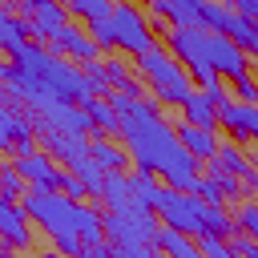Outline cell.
I'll use <instances>...</instances> for the list:
<instances>
[{
  "mask_svg": "<svg viewBox=\"0 0 258 258\" xmlns=\"http://www.w3.org/2000/svg\"><path fill=\"white\" fill-rule=\"evenodd\" d=\"M73 173H77V177L89 185V194H93V198H101V185H105V169L93 161V153H89V157H81V161L73 165Z\"/></svg>",
  "mask_w": 258,
  "mask_h": 258,
  "instance_id": "cell-29",
  "label": "cell"
},
{
  "mask_svg": "<svg viewBox=\"0 0 258 258\" xmlns=\"http://www.w3.org/2000/svg\"><path fill=\"white\" fill-rule=\"evenodd\" d=\"M16 169L28 181V189H60V173L64 169H56V161L44 149H32V153L16 157Z\"/></svg>",
  "mask_w": 258,
  "mask_h": 258,
  "instance_id": "cell-15",
  "label": "cell"
},
{
  "mask_svg": "<svg viewBox=\"0 0 258 258\" xmlns=\"http://www.w3.org/2000/svg\"><path fill=\"white\" fill-rule=\"evenodd\" d=\"M202 4L206 0H149V8L169 20V28H189V24H202Z\"/></svg>",
  "mask_w": 258,
  "mask_h": 258,
  "instance_id": "cell-19",
  "label": "cell"
},
{
  "mask_svg": "<svg viewBox=\"0 0 258 258\" xmlns=\"http://www.w3.org/2000/svg\"><path fill=\"white\" fill-rule=\"evenodd\" d=\"M20 206L48 234L52 250H60L64 258H77L89 242H105V214H97L85 202L64 198L60 189H28Z\"/></svg>",
  "mask_w": 258,
  "mask_h": 258,
  "instance_id": "cell-1",
  "label": "cell"
},
{
  "mask_svg": "<svg viewBox=\"0 0 258 258\" xmlns=\"http://www.w3.org/2000/svg\"><path fill=\"white\" fill-rule=\"evenodd\" d=\"M28 44H32V24H28V20H20L12 8H4V4H0V48H4V52H12V56H20Z\"/></svg>",
  "mask_w": 258,
  "mask_h": 258,
  "instance_id": "cell-17",
  "label": "cell"
},
{
  "mask_svg": "<svg viewBox=\"0 0 258 258\" xmlns=\"http://www.w3.org/2000/svg\"><path fill=\"white\" fill-rule=\"evenodd\" d=\"M137 77L145 81V89L153 93L157 105H177L181 109V101L194 93V81H189L185 64L161 44H153L149 52L137 56Z\"/></svg>",
  "mask_w": 258,
  "mask_h": 258,
  "instance_id": "cell-3",
  "label": "cell"
},
{
  "mask_svg": "<svg viewBox=\"0 0 258 258\" xmlns=\"http://www.w3.org/2000/svg\"><path fill=\"white\" fill-rule=\"evenodd\" d=\"M60 194H64V198H73V202H85V198H93V194H89V185H85V181H81L73 169H64V173H60Z\"/></svg>",
  "mask_w": 258,
  "mask_h": 258,
  "instance_id": "cell-33",
  "label": "cell"
},
{
  "mask_svg": "<svg viewBox=\"0 0 258 258\" xmlns=\"http://www.w3.org/2000/svg\"><path fill=\"white\" fill-rule=\"evenodd\" d=\"M157 117H161V105H157L153 97H137L129 109H121V113H117V133L129 141L137 129H145V125H149V121H157Z\"/></svg>",
  "mask_w": 258,
  "mask_h": 258,
  "instance_id": "cell-18",
  "label": "cell"
},
{
  "mask_svg": "<svg viewBox=\"0 0 258 258\" xmlns=\"http://www.w3.org/2000/svg\"><path fill=\"white\" fill-rule=\"evenodd\" d=\"M40 258H64V254H60V250H44Z\"/></svg>",
  "mask_w": 258,
  "mask_h": 258,
  "instance_id": "cell-41",
  "label": "cell"
},
{
  "mask_svg": "<svg viewBox=\"0 0 258 258\" xmlns=\"http://www.w3.org/2000/svg\"><path fill=\"white\" fill-rule=\"evenodd\" d=\"M32 129H36L40 149H44L52 161H64L69 169H73L81 157H89V137H81V133H64V129H56V125H48V121H40V117H32Z\"/></svg>",
  "mask_w": 258,
  "mask_h": 258,
  "instance_id": "cell-9",
  "label": "cell"
},
{
  "mask_svg": "<svg viewBox=\"0 0 258 258\" xmlns=\"http://www.w3.org/2000/svg\"><path fill=\"white\" fill-rule=\"evenodd\" d=\"M234 97H238V101L258 105V81H254V73H246L242 81H234Z\"/></svg>",
  "mask_w": 258,
  "mask_h": 258,
  "instance_id": "cell-36",
  "label": "cell"
},
{
  "mask_svg": "<svg viewBox=\"0 0 258 258\" xmlns=\"http://www.w3.org/2000/svg\"><path fill=\"white\" fill-rule=\"evenodd\" d=\"M234 222H238V234H246V238L258 242V202H242L238 214H234Z\"/></svg>",
  "mask_w": 258,
  "mask_h": 258,
  "instance_id": "cell-31",
  "label": "cell"
},
{
  "mask_svg": "<svg viewBox=\"0 0 258 258\" xmlns=\"http://www.w3.org/2000/svg\"><path fill=\"white\" fill-rule=\"evenodd\" d=\"M198 246H202V254H206V258H238V254L230 250V242H226V238H214V234H202V238H198Z\"/></svg>",
  "mask_w": 258,
  "mask_h": 258,
  "instance_id": "cell-34",
  "label": "cell"
},
{
  "mask_svg": "<svg viewBox=\"0 0 258 258\" xmlns=\"http://www.w3.org/2000/svg\"><path fill=\"white\" fill-rule=\"evenodd\" d=\"M81 73H85V81H89V89L101 97V93H109V81H105V64L101 60H93V64H81Z\"/></svg>",
  "mask_w": 258,
  "mask_h": 258,
  "instance_id": "cell-35",
  "label": "cell"
},
{
  "mask_svg": "<svg viewBox=\"0 0 258 258\" xmlns=\"http://www.w3.org/2000/svg\"><path fill=\"white\" fill-rule=\"evenodd\" d=\"M129 181H133L137 198H141L153 214H161V206H165V202H169V194H173V189H169V185H161V181H157V173H149V169H133V173H129Z\"/></svg>",
  "mask_w": 258,
  "mask_h": 258,
  "instance_id": "cell-21",
  "label": "cell"
},
{
  "mask_svg": "<svg viewBox=\"0 0 258 258\" xmlns=\"http://www.w3.org/2000/svg\"><path fill=\"white\" fill-rule=\"evenodd\" d=\"M32 218H28V210L20 206V202H8V198H0V246L4 250H28L32 246V226H28Z\"/></svg>",
  "mask_w": 258,
  "mask_h": 258,
  "instance_id": "cell-11",
  "label": "cell"
},
{
  "mask_svg": "<svg viewBox=\"0 0 258 258\" xmlns=\"http://www.w3.org/2000/svg\"><path fill=\"white\" fill-rule=\"evenodd\" d=\"M226 4H230L234 12H242L246 20H254V24H258V0H226Z\"/></svg>",
  "mask_w": 258,
  "mask_h": 258,
  "instance_id": "cell-39",
  "label": "cell"
},
{
  "mask_svg": "<svg viewBox=\"0 0 258 258\" xmlns=\"http://www.w3.org/2000/svg\"><path fill=\"white\" fill-rule=\"evenodd\" d=\"M16 16L32 24V40H52L64 24H69V8L64 0H12Z\"/></svg>",
  "mask_w": 258,
  "mask_h": 258,
  "instance_id": "cell-8",
  "label": "cell"
},
{
  "mask_svg": "<svg viewBox=\"0 0 258 258\" xmlns=\"http://www.w3.org/2000/svg\"><path fill=\"white\" fill-rule=\"evenodd\" d=\"M121 258H165V254H157V250H133V254H121Z\"/></svg>",
  "mask_w": 258,
  "mask_h": 258,
  "instance_id": "cell-40",
  "label": "cell"
},
{
  "mask_svg": "<svg viewBox=\"0 0 258 258\" xmlns=\"http://www.w3.org/2000/svg\"><path fill=\"white\" fill-rule=\"evenodd\" d=\"M89 153H93V161H97L105 173H121L125 161H129V149L117 145V141H109V137H93V141H89Z\"/></svg>",
  "mask_w": 258,
  "mask_h": 258,
  "instance_id": "cell-25",
  "label": "cell"
},
{
  "mask_svg": "<svg viewBox=\"0 0 258 258\" xmlns=\"http://www.w3.org/2000/svg\"><path fill=\"white\" fill-rule=\"evenodd\" d=\"M173 133H177V141L198 157V161H214V153L222 149V137H218V129H202V125H189V121H181V125H173Z\"/></svg>",
  "mask_w": 258,
  "mask_h": 258,
  "instance_id": "cell-16",
  "label": "cell"
},
{
  "mask_svg": "<svg viewBox=\"0 0 258 258\" xmlns=\"http://www.w3.org/2000/svg\"><path fill=\"white\" fill-rule=\"evenodd\" d=\"M210 64H214V73L226 77L230 85L242 81V77L250 73V56H246L234 40H226L222 32H210Z\"/></svg>",
  "mask_w": 258,
  "mask_h": 258,
  "instance_id": "cell-13",
  "label": "cell"
},
{
  "mask_svg": "<svg viewBox=\"0 0 258 258\" xmlns=\"http://www.w3.org/2000/svg\"><path fill=\"white\" fill-rule=\"evenodd\" d=\"M125 149H129V157H133V165L137 169H149V173H157L169 189H194V181L202 177L198 173V157L177 141V133H173V125L165 121V117H157V121H149L145 129H137L129 141H125Z\"/></svg>",
  "mask_w": 258,
  "mask_h": 258,
  "instance_id": "cell-2",
  "label": "cell"
},
{
  "mask_svg": "<svg viewBox=\"0 0 258 258\" xmlns=\"http://www.w3.org/2000/svg\"><path fill=\"white\" fill-rule=\"evenodd\" d=\"M0 258H20V254L16 250H0Z\"/></svg>",
  "mask_w": 258,
  "mask_h": 258,
  "instance_id": "cell-42",
  "label": "cell"
},
{
  "mask_svg": "<svg viewBox=\"0 0 258 258\" xmlns=\"http://www.w3.org/2000/svg\"><path fill=\"white\" fill-rule=\"evenodd\" d=\"M230 250H234L238 258H258V242L246 238V234H234V238H230Z\"/></svg>",
  "mask_w": 258,
  "mask_h": 258,
  "instance_id": "cell-37",
  "label": "cell"
},
{
  "mask_svg": "<svg viewBox=\"0 0 258 258\" xmlns=\"http://www.w3.org/2000/svg\"><path fill=\"white\" fill-rule=\"evenodd\" d=\"M77 258H117V250H113L109 242H89V246H85Z\"/></svg>",
  "mask_w": 258,
  "mask_h": 258,
  "instance_id": "cell-38",
  "label": "cell"
},
{
  "mask_svg": "<svg viewBox=\"0 0 258 258\" xmlns=\"http://www.w3.org/2000/svg\"><path fill=\"white\" fill-rule=\"evenodd\" d=\"M109 20H113L117 48H125L129 56H141V52H149V48L157 44V40H153V24H149V16H145L137 4H129V0H113Z\"/></svg>",
  "mask_w": 258,
  "mask_h": 258,
  "instance_id": "cell-6",
  "label": "cell"
},
{
  "mask_svg": "<svg viewBox=\"0 0 258 258\" xmlns=\"http://www.w3.org/2000/svg\"><path fill=\"white\" fill-rule=\"evenodd\" d=\"M165 48L185 64V73H194V85L198 89H210V85H218L222 77L214 73V64H210V32L202 28V24H189V28H169L165 32Z\"/></svg>",
  "mask_w": 258,
  "mask_h": 258,
  "instance_id": "cell-4",
  "label": "cell"
},
{
  "mask_svg": "<svg viewBox=\"0 0 258 258\" xmlns=\"http://www.w3.org/2000/svg\"><path fill=\"white\" fill-rule=\"evenodd\" d=\"M101 64H105V81H109V89L129 93V97H145V81H141L137 73H129V64H125V60L109 56V60H101Z\"/></svg>",
  "mask_w": 258,
  "mask_h": 258,
  "instance_id": "cell-23",
  "label": "cell"
},
{
  "mask_svg": "<svg viewBox=\"0 0 258 258\" xmlns=\"http://www.w3.org/2000/svg\"><path fill=\"white\" fill-rule=\"evenodd\" d=\"M161 226H169L177 234H189V238H202L206 234V202L198 194L173 189L169 202L161 206Z\"/></svg>",
  "mask_w": 258,
  "mask_h": 258,
  "instance_id": "cell-7",
  "label": "cell"
},
{
  "mask_svg": "<svg viewBox=\"0 0 258 258\" xmlns=\"http://www.w3.org/2000/svg\"><path fill=\"white\" fill-rule=\"evenodd\" d=\"M81 109H85L89 121H93V137H109V133H117V113H113V105H109L105 93H101V97H85Z\"/></svg>",
  "mask_w": 258,
  "mask_h": 258,
  "instance_id": "cell-24",
  "label": "cell"
},
{
  "mask_svg": "<svg viewBox=\"0 0 258 258\" xmlns=\"http://www.w3.org/2000/svg\"><path fill=\"white\" fill-rule=\"evenodd\" d=\"M24 194H28V181L20 177L16 161H0V198L16 202V198H24Z\"/></svg>",
  "mask_w": 258,
  "mask_h": 258,
  "instance_id": "cell-27",
  "label": "cell"
},
{
  "mask_svg": "<svg viewBox=\"0 0 258 258\" xmlns=\"http://www.w3.org/2000/svg\"><path fill=\"white\" fill-rule=\"evenodd\" d=\"M89 36L97 40V48H101V52H109V48H117V36H113V20H109V16H101V20H93V24H89Z\"/></svg>",
  "mask_w": 258,
  "mask_h": 258,
  "instance_id": "cell-32",
  "label": "cell"
},
{
  "mask_svg": "<svg viewBox=\"0 0 258 258\" xmlns=\"http://www.w3.org/2000/svg\"><path fill=\"white\" fill-rule=\"evenodd\" d=\"M101 202H105L109 214H141V210H149V206L137 198V189H133V181H129L125 169H121V173H105Z\"/></svg>",
  "mask_w": 258,
  "mask_h": 258,
  "instance_id": "cell-14",
  "label": "cell"
},
{
  "mask_svg": "<svg viewBox=\"0 0 258 258\" xmlns=\"http://www.w3.org/2000/svg\"><path fill=\"white\" fill-rule=\"evenodd\" d=\"M206 234H214V238H234L238 234V222L226 214V206H206Z\"/></svg>",
  "mask_w": 258,
  "mask_h": 258,
  "instance_id": "cell-26",
  "label": "cell"
},
{
  "mask_svg": "<svg viewBox=\"0 0 258 258\" xmlns=\"http://www.w3.org/2000/svg\"><path fill=\"white\" fill-rule=\"evenodd\" d=\"M218 125L230 133L234 145H258V105L250 101H222L218 105Z\"/></svg>",
  "mask_w": 258,
  "mask_h": 258,
  "instance_id": "cell-10",
  "label": "cell"
},
{
  "mask_svg": "<svg viewBox=\"0 0 258 258\" xmlns=\"http://www.w3.org/2000/svg\"><path fill=\"white\" fill-rule=\"evenodd\" d=\"M64 8H69V16H81L85 24H93L113 12V0H64Z\"/></svg>",
  "mask_w": 258,
  "mask_h": 258,
  "instance_id": "cell-28",
  "label": "cell"
},
{
  "mask_svg": "<svg viewBox=\"0 0 258 258\" xmlns=\"http://www.w3.org/2000/svg\"><path fill=\"white\" fill-rule=\"evenodd\" d=\"M48 52H56V56H64V60H77V64H93V60L101 56V48H97V40L89 36V28H77V24H64V28L48 40Z\"/></svg>",
  "mask_w": 258,
  "mask_h": 258,
  "instance_id": "cell-12",
  "label": "cell"
},
{
  "mask_svg": "<svg viewBox=\"0 0 258 258\" xmlns=\"http://www.w3.org/2000/svg\"><path fill=\"white\" fill-rule=\"evenodd\" d=\"M206 177H214V181L222 185V194H226V206H230V202H238V198H242V189H246V185H242L234 173H226V169H222V165H214V161H210V173H206Z\"/></svg>",
  "mask_w": 258,
  "mask_h": 258,
  "instance_id": "cell-30",
  "label": "cell"
},
{
  "mask_svg": "<svg viewBox=\"0 0 258 258\" xmlns=\"http://www.w3.org/2000/svg\"><path fill=\"white\" fill-rule=\"evenodd\" d=\"M157 238V214L153 210H141V214H109L105 210V242L121 254H133V250H149Z\"/></svg>",
  "mask_w": 258,
  "mask_h": 258,
  "instance_id": "cell-5",
  "label": "cell"
},
{
  "mask_svg": "<svg viewBox=\"0 0 258 258\" xmlns=\"http://www.w3.org/2000/svg\"><path fill=\"white\" fill-rule=\"evenodd\" d=\"M153 246H157V254H165V258H206V254H202V246H198V238L177 234V230H169V226H161V230H157Z\"/></svg>",
  "mask_w": 258,
  "mask_h": 258,
  "instance_id": "cell-20",
  "label": "cell"
},
{
  "mask_svg": "<svg viewBox=\"0 0 258 258\" xmlns=\"http://www.w3.org/2000/svg\"><path fill=\"white\" fill-rule=\"evenodd\" d=\"M0 250H4V246H0Z\"/></svg>",
  "mask_w": 258,
  "mask_h": 258,
  "instance_id": "cell-43",
  "label": "cell"
},
{
  "mask_svg": "<svg viewBox=\"0 0 258 258\" xmlns=\"http://www.w3.org/2000/svg\"><path fill=\"white\" fill-rule=\"evenodd\" d=\"M181 121L202 125V129H218V105H214L202 89H194V93L181 101Z\"/></svg>",
  "mask_w": 258,
  "mask_h": 258,
  "instance_id": "cell-22",
  "label": "cell"
}]
</instances>
